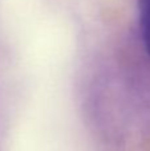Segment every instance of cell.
Returning <instances> with one entry per match:
<instances>
[{
    "label": "cell",
    "mask_w": 150,
    "mask_h": 151,
    "mask_svg": "<svg viewBox=\"0 0 150 151\" xmlns=\"http://www.w3.org/2000/svg\"><path fill=\"white\" fill-rule=\"evenodd\" d=\"M140 29L146 55L150 60V0L140 1Z\"/></svg>",
    "instance_id": "1"
}]
</instances>
